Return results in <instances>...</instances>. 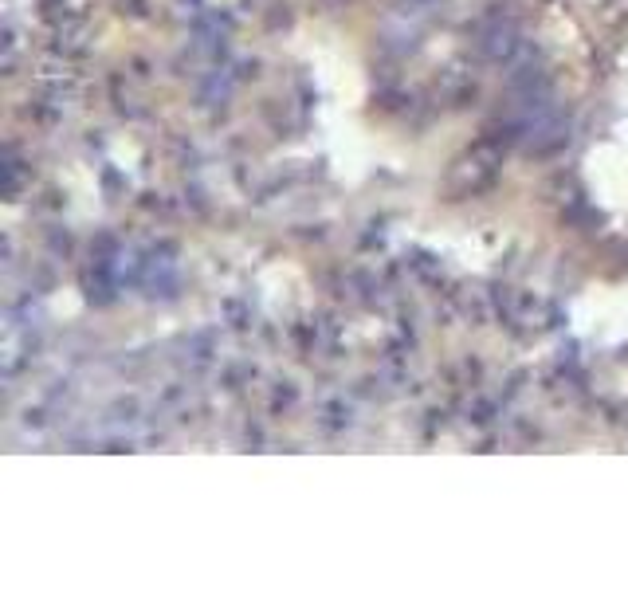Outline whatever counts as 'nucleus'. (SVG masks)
I'll return each mask as SVG.
<instances>
[{
    "label": "nucleus",
    "instance_id": "f257e3e1",
    "mask_svg": "<svg viewBox=\"0 0 628 589\" xmlns=\"http://www.w3.org/2000/svg\"><path fill=\"white\" fill-rule=\"evenodd\" d=\"M487 52L495 55V59H511V55L519 52V40H515L511 32H495L491 44H487Z\"/></svg>",
    "mask_w": 628,
    "mask_h": 589
}]
</instances>
